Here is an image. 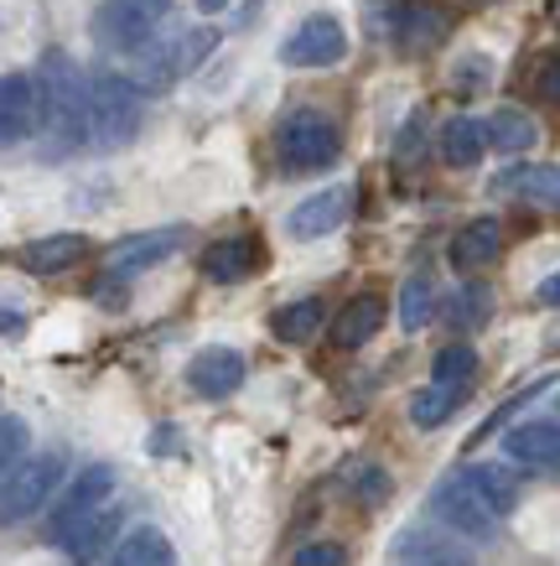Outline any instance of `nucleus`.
Segmentation results:
<instances>
[{"label":"nucleus","instance_id":"f257e3e1","mask_svg":"<svg viewBox=\"0 0 560 566\" xmlns=\"http://www.w3.org/2000/svg\"><path fill=\"white\" fill-rule=\"evenodd\" d=\"M36 84V130L52 156H68L88 146V78L78 73L68 52H47L42 69L32 73Z\"/></svg>","mask_w":560,"mask_h":566},{"label":"nucleus","instance_id":"f03ea898","mask_svg":"<svg viewBox=\"0 0 560 566\" xmlns=\"http://www.w3.org/2000/svg\"><path fill=\"white\" fill-rule=\"evenodd\" d=\"M213 42H219V32H213V27L156 32L146 48L130 52V57H136V69H130V84H136L140 94H161V88H171L177 78H187V73L198 69L208 52H213Z\"/></svg>","mask_w":560,"mask_h":566},{"label":"nucleus","instance_id":"7ed1b4c3","mask_svg":"<svg viewBox=\"0 0 560 566\" xmlns=\"http://www.w3.org/2000/svg\"><path fill=\"white\" fill-rule=\"evenodd\" d=\"M146 104L130 73H94L88 78V146L94 151H119L140 136Z\"/></svg>","mask_w":560,"mask_h":566},{"label":"nucleus","instance_id":"20e7f679","mask_svg":"<svg viewBox=\"0 0 560 566\" xmlns=\"http://www.w3.org/2000/svg\"><path fill=\"white\" fill-rule=\"evenodd\" d=\"M338 151H342V136H338V125H332V115L311 109V104L290 109L286 120L275 125V156H281V167L290 177L323 172V167L338 161Z\"/></svg>","mask_w":560,"mask_h":566},{"label":"nucleus","instance_id":"39448f33","mask_svg":"<svg viewBox=\"0 0 560 566\" xmlns=\"http://www.w3.org/2000/svg\"><path fill=\"white\" fill-rule=\"evenodd\" d=\"M68 479V463L63 452H36V458H21L6 479H0V531H11L21 520H32L42 504H47Z\"/></svg>","mask_w":560,"mask_h":566},{"label":"nucleus","instance_id":"423d86ee","mask_svg":"<svg viewBox=\"0 0 560 566\" xmlns=\"http://www.w3.org/2000/svg\"><path fill=\"white\" fill-rule=\"evenodd\" d=\"M431 520H436L442 531L462 535V541H493V535H498V525H504V515H498L488 499L467 483V473H462V468H457V473H446V479L431 489Z\"/></svg>","mask_w":560,"mask_h":566},{"label":"nucleus","instance_id":"0eeeda50","mask_svg":"<svg viewBox=\"0 0 560 566\" xmlns=\"http://www.w3.org/2000/svg\"><path fill=\"white\" fill-rule=\"evenodd\" d=\"M171 17V0H99L94 11V42L104 52L146 48Z\"/></svg>","mask_w":560,"mask_h":566},{"label":"nucleus","instance_id":"6e6552de","mask_svg":"<svg viewBox=\"0 0 560 566\" xmlns=\"http://www.w3.org/2000/svg\"><path fill=\"white\" fill-rule=\"evenodd\" d=\"M109 499H115V468H109V463H94V468H84V473L63 479V494H57L52 520H47V541L57 546V541H63L78 520H88L94 510H104Z\"/></svg>","mask_w":560,"mask_h":566},{"label":"nucleus","instance_id":"1a4fd4ad","mask_svg":"<svg viewBox=\"0 0 560 566\" xmlns=\"http://www.w3.org/2000/svg\"><path fill=\"white\" fill-rule=\"evenodd\" d=\"M348 57V32H342L338 17H306L296 32L286 36V48H281V63L286 69H332Z\"/></svg>","mask_w":560,"mask_h":566},{"label":"nucleus","instance_id":"9d476101","mask_svg":"<svg viewBox=\"0 0 560 566\" xmlns=\"http://www.w3.org/2000/svg\"><path fill=\"white\" fill-rule=\"evenodd\" d=\"M394 566H473V551L462 546V535L442 525H410L390 541Z\"/></svg>","mask_w":560,"mask_h":566},{"label":"nucleus","instance_id":"9b49d317","mask_svg":"<svg viewBox=\"0 0 560 566\" xmlns=\"http://www.w3.org/2000/svg\"><path fill=\"white\" fill-rule=\"evenodd\" d=\"M187 244V229L182 223H167V229H146V234H130V240H119L115 250H109V275H140V271H151V265H161V260H171L177 250Z\"/></svg>","mask_w":560,"mask_h":566},{"label":"nucleus","instance_id":"f8f14e48","mask_svg":"<svg viewBox=\"0 0 560 566\" xmlns=\"http://www.w3.org/2000/svg\"><path fill=\"white\" fill-rule=\"evenodd\" d=\"M348 213H353V192L348 188H317L311 198H302V203L290 208V240H327V234H338L342 223H348Z\"/></svg>","mask_w":560,"mask_h":566},{"label":"nucleus","instance_id":"ddd939ff","mask_svg":"<svg viewBox=\"0 0 560 566\" xmlns=\"http://www.w3.org/2000/svg\"><path fill=\"white\" fill-rule=\"evenodd\" d=\"M239 385H244V354L239 348H203L187 364V390L203 395V400H223Z\"/></svg>","mask_w":560,"mask_h":566},{"label":"nucleus","instance_id":"4468645a","mask_svg":"<svg viewBox=\"0 0 560 566\" xmlns=\"http://www.w3.org/2000/svg\"><path fill=\"white\" fill-rule=\"evenodd\" d=\"M504 452H509V463L529 468V473L560 479V427L556 421H525V427H514L509 437H504Z\"/></svg>","mask_w":560,"mask_h":566},{"label":"nucleus","instance_id":"2eb2a0df","mask_svg":"<svg viewBox=\"0 0 560 566\" xmlns=\"http://www.w3.org/2000/svg\"><path fill=\"white\" fill-rule=\"evenodd\" d=\"M36 130V84L27 73H0V146H21Z\"/></svg>","mask_w":560,"mask_h":566},{"label":"nucleus","instance_id":"dca6fc26","mask_svg":"<svg viewBox=\"0 0 560 566\" xmlns=\"http://www.w3.org/2000/svg\"><path fill=\"white\" fill-rule=\"evenodd\" d=\"M498 255H504V223H498V219H473V223H462L457 234H452V250H446L452 271H462V275L483 271V265H493Z\"/></svg>","mask_w":560,"mask_h":566},{"label":"nucleus","instance_id":"f3484780","mask_svg":"<svg viewBox=\"0 0 560 566\" xmlns=\"http://www.w3.org/2000/svg\"><path fill=\"white\" fill-rule=\"evenodd\" d=\"M88 250H94V244H88L84 234H47V240L21 244L17 265L27 275H63V271H73L78 260H88Z\"/></svg>","mask_w":560,"mask_h":566},{"label":"nucleus","instance_id":"a211bd4d","mask_svg":"<svg viewBox=\"0 0 560 566\" xmlns=\"http://www.w3.org/2000/svg\"><path fill=\"white\" fill-rule=\"evenodd\" d=\"M446 36V17L425 0H400L394 6V48L400 52H431Z\"/></svg>","mask_w":560,"mask_h":566},{"label":"nucleus","instance_id":"6ab92c4d","mask_svg":"<svg viewBox=\"0 0 560 566\" xmlns=\"http://www.w3.org/2000/svg\"><path fill=\"white\" fill-rule=\"evenodd\" d=\"M260 271V240L255 234H229V240H213L203 250V275L208 281H244V275Z\"/></svg>","mask_w":560,"mask_h":566},{"label":"nucleus","instance_id":"aec40b11","mask_svg":"<svg viewBox=\"0 0 560 566\" xmlns=\"http://www.w3.org/2000/svg\"><path fill=\"white\" fill-rule=\"evenodd\" d=\"M384 317H390V307H384V296H379V292L353 296V302L332 317V344H338V348H363L373 333L384 327Z\"/></svg>","mask_w":560,"mask_h":566},{"label":"nucleus","instance_id":"412c9836","mask_svg":"<svg viewBox=\"0 0 560 566\" xmlns=\"http://www.w3.org/2000/svg\"><path fill=\"white\" fill-rule=\"evenodd\" d=\"M498 192L525 198V203H540V208H560V167H550V161L509 167V172L498 177Z\"/></svg>","mask_w":560,"mask_h":566},{"label":"nucleus","instance_id":"4be33fe9","mask_svg":"<svg viewBox=\"0 0 560 566\" xmlns=\"http://www.w3.org/2000/svg\"><path fill=\"white\" fill-rule=\"evenodd\" d=\"M115 531H119V515L104 504V510H94L88 520H78V525L57 541V551H63L73 566H88V562H99L104 556V546H109V535Z\"/></svg>","mask_w":560,"mask_h":566},{"label":"nucleus","instance_id":"5701e85b","mask_svg":"<svg viewBox=\"0 0 560 566\" xmlns=\"http://www.w3.org/2000/svg\"><path fill=\"white\" fill-rule=\"evenodd\" d=\"M442 161L446 167H477L483 151H488V125L473 120V115H457V120L442 125Z\"/></svg>","mask_w":560,"mask_h":566},{"label":"nucleus","instance_id":"b1692460","mask_svg":"<svg viewBox=\"0 0 560 566\" xmlns=\"http://www.w3.org/2000/svg\"><path fill=\"white\" fill-rule=\"evenodd\" d=\"M104 566H177V551H171V541L156 531V525H136V531L109 551Z\"/></svg>","mask_w":560,"mask_h":566},{"label":"nucleus","instance_id":"393cba45","mask_svg":"<svg viewBox=\"0 0 560 566\" xmlns=\"http://www.w3.org/2000/svg\"><path fill=\"white\" fill-rule=\"evenodd\" d=\"M327 307L323 296H302V302H286V307L271 317V333L281 344H306V338H317V327H323Z\"/></svg>","mask_w":560,"mask_h":566},{"label":"nucleus","instance_id":"a878e982","mask_svg":"<svg viewBox=\"0 0 560 566\" xmlns=\"http://www.w3.org/2000/svg\"><path fill=\"white\" fill-rule=\"evenodd\" d=\"M462 473H467V483H473L477 494L488 499V504L498 510V515L509 520V510L519 504V483L509 479V468H498V463H467Z\"/></svg>","mask_w":560,"mask_h":566},{"label":"nucleus","instance_id":"bb28decb","mask_svg":"<svg viewBox=\"0 0 560 566\" xmlns=\"http://www.w3.org/2000/svg\"><path fill=\"white\" fill-rule=\"evenodd\" d=\"M462 400H467V385H431L410 400V421L415 427H442L452 416L462 411Z\"/></svg>","mask_w":560,"mask_h":566},{"label":"nucleus","instance_id":"cd10ccee","mask_svg":"<svg viewBox=\"0 0 560 566\" xmlns=\"http://www.w3.org/2000/svg\"><path fill=\"white\" fill-rule=\"evenodd\" d=\"M535 120H529L525 109H498L488 120V146L493 151H504V156H519V151H529L535 146Z\"/></svg>","mask_w":560,"mask_h":566},{"label":"nucleus","instance_id":"c85d7f7f","mask_svg":"<svg viewBox=\"0 0 560 566\" xmlns=\"http://www.w3.org/2000/svg\"><path fill=\"white\" fill-rule=\"evenodd\" d=\"M431 317H436V286H431V275H410L400 286V327L421 333Z\"/></svg>","mask_w":560,"mask_h":566},{"label":"nucleus","instance_id":"c756f323","mask_svg":"<svg viewBox=\"0 0 560 566\" xmlns=\"http://www.w3.org/2000/svg\"><path fill=\"white\" fill-rule=\"evenodd\" d=\"M493 312L488 286H462L457 296H446V323L452 327H483Z\"/></svg>","mask_w":560,"mask_h":566},{"label":"nucleus","instance_id":"7c9ffc66","mask_svg":"<svg viewBox=\"0 0 560 566\" xmlns=\"http://www.w3.org/2000/svg\"><path fill=\"white\" fill-rule=\"evenodd\" d=\"M473 375H477V354L467 344H446L431 359V379L436 385H473Z\"/></svg>","mask_w":560,"mask_h":566},{"label":"nucleus","instance_id":"2f4dec72","mask_svg":"<svg viewBox=\"0 0 560 566\" xmlns=\"http://www.w3.org/2000/svg\"><path fill=\"white\" fill-rule=\"evenodd\" d=\"M27 437H32V431H27L21 416H0V479L27 458Z\"/></svg>","mask_w":560,"mask_h":566},{"label":"nucleus","instance_id":"473e14b6","mask_svg":"<svg viewBox=\"0 0 560 566\" xmlns=\"http://www.w3.org/2000/svg\"><path fill=\"white\" fill-rule=\"evenodd\" d=\"M540 390H550V375H545V379H535V385H525V390L514 395L509 406H498V411H493V416H488V421H483V427H477V437H493V431L504 427V421H509V416H514V411H519V406H529V400H535V395H540Z\"/></svg>","mask_w":560,"mask_h":566},{"label":"nucleus","instance_id":"72a5a7b5","mask_svg":"<svg viewBox=\"0 0 560 566\" xmlns=\"http://www.w3.org/2000/svg\"><path fill=\"white\" fill-rule=\"evenodd\" d=\"M342 562H348V551H342L338 541H317V546L296 551V562L290 566H342Z\"/></svg>","mask_w":560,"mask_h":566},{"label":"nucleus","instance_id":"f704fd0d","mask_svg":"<svg viewBox=\"0 0 560 566\" xmlns=\"http://www.w3.org/2000/svg\"><path fill=\"white\" fill-rule=\"evenodd\" d=\"M535 88H540L545 104H560V57H545L540 78H535Z\"/></svg>","mask_w":560,"mask_h":566},{"label":"nucleus","instance_id":"c9c22d12","mask_svg":"<svg viewBox=\"0 0 560 566\" xmlns=\"http://www.w3.org/2000/svg\"><path fill=\"white\" fill-rule=\"evenodd\" d=\"M457 84H462V94H473V84H488V57H467Z\"/></svg>","mask_w":560,"mask_h":566},{"label":"nucleus","instance_id":"e433bc0d","mask_svg":"<svg viewBox=\"0 0 560 566\" xmlns=\"http://www.w3.org/2000/svg\"><path fill=\"white\" fill-rule=\"evenodd\" d=\"M535 296H540L545 307H560V271H556V275H545L540 292H535Z\"/></svg>","mask_w":560,"mask_h":566},{"label":"nucleus","instance_id":"4c0bfd02","mask_svg":"<svg viewBox=\"0 0 560 566\" xmlns=\"http://www.w3.org/2000/svg\"><path fill=\"white\" fill-rule=\"evenodd\" d=\"M21 327H27V317H21V312H6V307H0V333H21Z\"/></svg>","mask_w":560,"mask_h":566},{"label":"nucleus","instance_id":"58836bf2","mask_svg":"<svg viewBox=\"0 0 560 566\" xmlns=\"http://www.w3.org/2000/svg\"><path fill=\"white\" fill-rule=\"evenodd\" d=\"M223 6H229V0H198V11H203V17H219Z\"/></svg>","mask_w":560,"mask_h":566},{"label":"nucleus","instance_id":"ea45409f","mask_svg":"<svg viewBox=\"0 0 560 566\" xmlns=\"http://www.w3.org/2000/svg\"><path fill=\"white\" fill-rule=\"evenodd\" d=\"M556 17H560V0H556Z\"/></svg>","mask_w":560,"mask_h":566}]
</instances>
